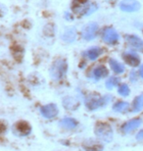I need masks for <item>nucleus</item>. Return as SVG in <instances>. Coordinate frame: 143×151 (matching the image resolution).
<instances>
[{"label": "nucleus", "instance_id": "nucleus-1", "mask_svg": "<svg viewBox=\"0 0 143 151\" xmlns=\"http://www.w3.org/2000/svg\"><path fill=\"white\" fill-rule=\"evenodd\" d=\"M73 11L75 13L80 14H86L89 15L92 13L93 11L96 10L95 6L88 5V0H74L73 2Z\"/></svg>", "mask_w": 143, "mask_h": 151}, {"label": "nucleus", "instance_id": "nucleus-2", "mask_svg": "<svg viewBox=\"0 0 143 151\" xmlns=\"http://www.w3.org/2000/svg\"><path fill=\"white\" fill-rule=\"evenodd\" d=\"M67 71V64L64 60H57L51 69V75L54 78H60L65 75Z\"/></svg>", "mask_w": 143, "mask_h": 151}, {"label": "nucleus", "instance_id": "nucleus-3", "mask_svg": "<svg viewBox=\"0 0 143 151\" xmlns=\"http://www.w3.org/2000/svg\"><path fill=\"white\" fill-rule=\"evenodd\" d=\"M96 134L102 137L103 139L109 140L112 138V129L111 127L104 123H99L96 126Z\"/></svg>", "mask_w": 143, "mask_h": 151}, {"label": "nucleus", "instance_id": "nucleus-4", "mask_svg": "<svg viewBox=\"0 0 143 151\" xmlns=\"http://www.w3.org/2000/svg\"><path fill=\"white\" fill-rule=\"evenodd\" d=\"M98 32V25L96 23L88 24L83 29V37L86 40H91L96 37Z\"/></svg>", "mask_w": 143, "mask_h": 151}, {"label": "nucleus", "instance_id": "nucleus-5", "mask_svg": "<svg viewBox=\"0 0 143 151\" xmlns=\"http://www.w3.org/2000/svg\"><path fill=\"white\" fill-rule=\"evenodd\" d=\"M120 8L124 12H135L139 10L140 4L136 0H123L120 4Z\"/></svg>", "mask_w": 143, "mask_h": 151}, {"label": "nucleus", "instance_id": "nucleus-6", "mask_svg": "<svg viewBox=\"0 0 143 151\" xmlns=\"http://www.w3.org/2000/svg\"><path fill=\"white\" fill-rule=\"evenodd\" d=\"M103 39L109 44H115L119 39V35L114 29L107 28L103 32Z\"/></svg>", "mask_w": 143, "mask_h": 151}, {"label": "nucleus", "instance_id": "nucleus-7", "mask_svg": "<svg viewBox=\"0 0 143 151\" xmlns=\"http://www.w3.org/2000/svg\"><path fill=\"white\" fill-rule=\"evenodd\" d=\"M32 127L29 126V124L26 121H20L16 125L14 126V131L18 132L21 135H27L30 132Z\"/></svg>", "mask_w": 143, "mask_h": 151}, {"label": "nucleus", "instance_id": "nucleus-8", "mask_svg": "<svg viewBox=\"0 0 143 151\" xmlns=\"http://www.w3.org/2000/svg\"><path fill=\"white\" fill-rule=\"evenodd\" d=\"M124 61H126L127 64L132 66V67H136V66L139 65L140 63V60H139V57L136 55L135 53L132 52H126L123 55Z\"/></svg>", "mask_w": 143, "mask_h": 151}, {"label": "nucleus", "instance_id": "nucleus-9", "mask_svg": "<svg viewBox=\"0 0 143 151\" xmlns=\"http://www.w3.org/2000/svg\"><path fill=\"white\" fill-rule=\"evenodd\" d=\"M126 41L129 42L130 46L137 50H142L143 51V40L141 38H139L136 35H127L126 37Z\"/></svg>", "mask_w": 143, "mask_h": 151}, {"label": "nucleus", "instance_id": "nucleus-10", "mask_svg": "<svg viewBox=\"0 0 143 151\" xmlns=\"http://www.w3.org/2000/svg\"><path fill=\"white\" fill-rule=\"evenodd\" d=\"M140 124H141L140 119H133L132 121H129V122H127L126 125H124L123 129L124 132H130L132 129H134L135 128H137Z\"/></svg>", "mask_w": 143, "mask_h": 151}, {"label": "nucleus", "instance_id": "nucleus-11", "mask_svg": "<svg viewBox=\"0 0 143 151\" xmlns=\"http://www.w3.org/2000/svg\"><path fill=\"white\" fill-rule=\"evenodd\" d=\"M41 112L43 113L44 116L46 117H52V116H55L57 114L58 110L55 105H47V106L43 107L41 109Z\"/></svg>", "mask_w": 143, "mask_h": 151}, {"label": "nucleus", "instance_id": "nucleus-12", "mask_svg": "<svg viewBox=\"0 0 143 151\" xmlns=\"http://www.w3.org/2000/svg\"><path fill=\"white\" fill-rule=\"evenodd\" d=\"M75 38V31L74 28L69 29L63 35V39L67 42H72L74 41Z\"/></svg>", "mask_w": 143, "mask_h": 151}, {"label": "nucleus", "instance_id": "nucleus-13", "mask_svg": "<svg viewBox=\"0 0 143 151\" xmlns=\"http://www.w3.org/2000/svg\"><path fill=\"white\" fill-rule=\"evenodd\" d=\"M93 74H94V77L96 78H101L106 77V76L108 75V70L104 67V66H101V67L96 68L95 70H94Z\"/></svg>", "mask_w": 143, "mask_h": 151}, {"label": "nucleus", "instance_id": "nucleus-14", "mask_svg": "<svg viewBox=\"0 0 143 151\" xmlns=\"http://www.w3.org/2000/svg\"><path fill=\"white\" fill-rule=\"evenodd\" d=\"M110 65H111V67L112 69H113V71L116 72L117 74H121V73H123V72L124 71V66L121 64V63H119L117 62L116 60H110Z\"/></svg>", "mask_w": 143, "mask_h": 151}, {"label": "nucleus", "instance_id": "nucleus-15", "mask_svg": "<svg viewBox=\"0 0 143 151\" xmlns=\"http://www.w3.org/2000/svg\"><path fill=\"white\" fill-rule=\"evenodd\" d=\"M100 54H101V49L98 47H93V48H91V49H89L87 51L86 55L88 56V58H89L90 60H95Z\"/></svg>", "mask_w": 143, "mask_h": 151}, {"label": "nucleus", "instance_id": "nucleus-16", "mask_svg": "<svg viewBox=\"0 0 143 151\" xmlns=\"http://www.w3.org/2000/svg\"><path fill=\"white\" fill-rule=\"evenodd\" d=\"M142 108H143V94L136 97L134 102H133V110L134 111H139Z\"/></svg>", "mask_w": 143, "mask_h": 151}, {"label": "nucleus", "instance_id": "nucleus-17", "mask_svg": "<svg viewBox=\"0 0 143 151\" xmlns=\"http://www.w3.org/2000/svg\"><path fill=\"white\" fill-rule=\"evenodd\" d=\"M129 108V104L126 102H118L117 104L115 105L114 109L116 111H119V112H123V111L126 110Z\"/></svg>", "mask_w": 143, "mask_h": 151}, {"label": "nucleus", "instance_id": "nucleus-18", "mask_svg": "<svg viewBox=\"0 0 143 151\" xmlns=\"http://www.w3.org/2000/svg\"><path fill=\"white\" fill-rule=\"evenodd\" d=\"M119 93L121 95H124V96H126L129 93V86H127L126 84H121V86H120V88H119Z\"/></svg>", "mask_w": 143, "mask_h": 151}, {"label": "nucleus", "instance_id": "nucleus-19", "mask_svg": "<svg viewBox=\"0 0 143 151\" xmlns=\"http://www.w3.org/2000/svg\"><path fill=\"white\" fill-rule=\"evenodd\" d=\"M87 151H101L102 150V145L100 144H93V145H89V146H84Z\"/></svg>", "mask_w": 143, "mask_h": 151}, {"label": "nucleus", "instance_id": "nucleus-20", "mask_svg": "<svg viewBox=\"0 0 143 151\" xmlns=\"http://www.w3.org/2000/svg\"><path fill=\"white\" fill-rule=\"evenodd\" d=\"M119 83V80L117 78H111L110 80L107 81V87L108 88H112L115 86H117V83Z\"/></svg>", "mask_w": 143, "mask_h": 151}, {"label": "nucleus", "instance_id": "nucleus-21", "mask_svg": "<svg viewBox=\"0 0 143 151\" xmlns=\"http://www.w3.org/2000/svg\"><path fill=\"white\" fill-rule=\"evenodd\" d=\"M6 129V125L3 122H0V134L4 132Z\"/></svg>", "mask_w": 143, "mask_h": 151}, {"label": "nucleus", "instance_id": "nucleus-22", "mask_svg": "<svg viewBox=\"0 0 143 151\" xmlns=\"http://www.w3.org/2000/svg\"><path fill=\"white\" fill-rule=\"evenodd\" d=\"M137 137L138 139H143V129L138 132V134H137V137Z\"/></svg>", "mask_w": 143, "mask_h": 151}, {"label": "nucleus", "instance_id": "nucleus-23", "mask_svg": "<svg viewBox=\"0 0 143 151\" xmlns=\"http://www.w3.org/2000/svg\"><path fill=\"white\" fill-rule=\"evenodd\" d=\"M139 73H140V76L143 78V65H142V67L140 68V72H139Z\"/></svg>", "mask_w": 143, "mask_h": 151}]
</instances>
